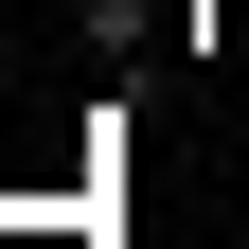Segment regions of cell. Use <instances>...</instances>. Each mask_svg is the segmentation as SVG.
I'll return each instance as SVG.
<instances>
[]
</instances>
